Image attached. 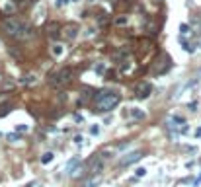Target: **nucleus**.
I'll return each mask as SVG.
<instances>
[{
    "label": "nucleus",
    "instance_id": "obj_1",
    "mask_svg": "<svg viewBox=\"0 0 201 187\" xmlns=\"http://www.w3.org/2000/svg\"><path fill=\"white\" fill-rule=\"evenodd\" d=\"M2 29L6 35L10 37H16V39H27L33 35V27L27 22H23L20 18H6L2 22Z\"/></svg>",
    "mask_w": 201,
    "mask_h": 187
},
{
    "label": "nucleus",
    "instance_id": "obj_2",
    "mask_svg": "<svg viewBox=\"0 0 201 187\" xmlns=\"http://www.w3.org/2000/svg\"><path fill=\"white\" fill-rule=\"evenodd\" d=\"M121 101V96L117 92H110V90H102L94 96V111L98 113H106L112 111L117 103Z\"/></svg>",
    "mask_w": 201,
    "mask_h": 187
},
{
    "label": "nucleus",
    "instance_id": "obj_3",
    "mask_svg": "<svg viewBox=\"0 0 201 187\" xmlns=\"http://www.w3.org/2000/svg\"><path fill=\"white\" fill-rule=\"evenodd\" d=\"M137 98H141V99H145V98H148L150 96V92H152V86H150V82H139L137 84Z\"/></svg>",
    "mask_w": 201,
    "mask_h": 187
},
{
    "label": "nucleus",
    "instance_id": "obj_4",
    "mask_svg": "<svg viewBox=\"0 0 201 187\" xmlns=\"http://www.w3.org/2000/svg\"><path fill=\"white\" fill-rule=\"evenodd\" d=\"M141 156H143V152L141 150H135V152H131V154H127V156H123L121 160H119V166H131V164H135V162H139L141 160Z\"/></svg>",
    "mask_w": 201,
    "mask_h": 187
},
{
    "label": "nucleus",
    "instance_id": "obj_5",
    "mask_svg": "<svg viewBox=\"0 0 201 187\" xmlns=\"http://www.w3.org/2000/svg\"><path fill=\"white\" fill-rule=\"evenodd\" d=\"M57 76H59L61 86H65V84H68V82L72 80V68H63L61 72H57Z\"/></svg>",
    "mask_w": 201,
    "mask_h": 187
},
{
    "label": "nucleus",
    "instance_id": "obj_6",
    "mask_svg": "<svg viewBox=\"0 0 201 187\" xmlns=\"http://www.w3.org/2000/svg\"><path fill=\"white\" fill-rule=\"evenodd\" d=\"M76 31H78L76 25H67V27H65V35H67V39H74V37H76Z\"/></svg>",
    "mask_w": 201,
    "mask_h": 187
},
{
    "label": "nucleus",
    "instance_id": "obj_7",
    "mask_svg": "<svg viewBox=\"0 0 201 187\" xmlns=\"http://www.w3.org/2000/svg\"><path fill=\"white\" fill-rule=\"evenodd\" d=\"M127 22H129V16H125V14H121V16H117V18L113 20V23H115L117 27H123V25H127Z\"/></svg>",
    "mask_w": 201,
    "mask_h": 187
},
{
    "label": "nucleus",
    "instance_id": "obj_8",
    "mask_svg": "<svg viewBox=\"0 0 201 187\" xmlns=\"http://www.w3.org/2000/svg\"><path fill=\"white\" fill-rule=\"evenodd\" d=\"M51 53H53V57H61L63 53H65V47L59 45V43H55L53 47H51Z\"/></svg>",
    "mask_w": 201,
    "mask_h": 187
},
{
    "label": "nucleus",
    "instance_id": "obj_9",
    "mask_svg": "<svg viewBox=\"0 0 201 187\" xmlns=\"http://www.w3.org/2000/svg\"><path fill=\"white\" fill-rule=\"evenodd\" d=\"M53 158H55V154H53V152H45V154L41 156V164H43V166L51 164V162H53Z\"/></svg>",
    "mask_w": 201,
    "mask_h": 187
},
{
    "label": "nucleus",
    "instance_id": "obj_10",
    "mask_svg": "<svg viewBox=\"0 0 201 187\" xmlns=\"http://www.w3.org/2000/svg\"><path fill=\"white\" fill-rule=\"evenodd\" d=\"M47 29H49V35H51V39H57V35H59V33H57L59 25H57V23H51V25H49Z\"/></svg>",
    "mask_w": 201,
    "mask_h": 187
},
{
    "label": "nucleus",
    "instance_id": "obj_11",
    "mask_svg": "<svg viewBox=\"0 0 201 187\" xmlns=\"http://www.w3.org/2000/svg\"><path fill=\"white\" fill-rule=\"evenodd\" d=\"M82 174H84V168H82V166H78V168H72V170H70V176H72V177H80Z\"/></svg>",
    "mask_w": 201,
    "mask_h": 187
},
{
    "label": "nucleus",
    "instance_id": "obj_12",
    "mask_svg": "<svg viewBox=\"0 0 201 187\" xmlns=\"http://www.w3.org/2000/svg\"><path fill=\"white\" fill-rule=\"evenodd\" d=\"M131 115H133L135 119H143V117H145V113H143L141 109H137V107H133V109H131Z\"/></svg>",
    "mask_w": 201,
    "mask_h": 187
},
{
    "label": "nucleus",
    "instance_id": "obj_13",
    "mask_svg": "<svg viewBox=\"0 0 201 187\" xmlns=\"http://www.w3.org/2000/svg\"><path fill=\"white\" fill-rule=\"evenodd\" d=\"M98 181H100V177H98V176H94L92 179H88V181L84 183V187H94L96 183H98Z\"/></svg>",
    "mask_w": 201,
    "mask_h": 187
},
{
    "label": "nucleus",
    "instance_id": "obj_14",
    "mask_svg": "<svg viewBox=\"0 0 201 187\" xmlns=\"http://www.w3.org/2000/svg\"><path fill=\"white\" fill-rule=\"evenodd\" d=\"M76 162H78V158H72V160H68V164H67V172H70L74 166H76Z\"/></svg>",
    "mask_w": 201,
    "mask_h": 187
},
{
    "label": "nucleus",
    "instance_id": "obj_15",
    "mask_svg": "<svg viewBox=\"0 0 201 187\" xmlns=\"http://www.w3.org/2000/svg\"><path fill=\"white\" fill-rule=\"evenodd\" d=\"M135 176H137V177H145V176H146V170H145V168H137Z\"/></svg>",
    "mask_w": 201,
    "mask_h": 187
},
{
    "label": "nucleus",
    "instance_id": "obj_16",
    "mask_svg": "<svg viewBox=\"0 0 201 187\" xmlns=\"http://www.w3.org/2000/svg\"><path fill=\"white\" fill-rule=\"evenodd\" d=\"M180 31L182 33H190V25H188V23H182V25H180Z\"/></svg>",
    "mask_w": 201,
    "mask_h": 187
},
{
    "label": "nucleus",
    "instance_id": "obj_17",
    "mask_svg": "<svg viewBox=\"0 0 201 187\" xmlns=\"http://www.w3.org/2000/svg\"><path fill=\"white\" fill-rule=\"evenodd\" d=\"M8 140L10 142H16V140H20V136L18 134H8Z\"/></svg>",
    "mask_w": 201,
    "mask_h": 187
},
{
    "label": "nucleus",
    "instance_id": "obj_18",
    "mask_svg": "<svg viewBox=\"0 0 201 187\" xmlns=\"http://www.w3.org/2000/svg\"><path fill=\"white\" fill-rule=\"evenodd\" d=\"M16 131H20V132H25V131H27V125H18V127H16Z\"/></svg>",
    "mask_w": 201,
    "mask_h": 187
},
{
    "label": "nucleus",
    "instance_id": "obj_19",
    "mask_svg": "<svg viewBox=\"0 0 201 187\" xmlns=\"http://www.w3.org/2000/svg\"><path fill=\"white\" fill-rule=\"evenodd\" d=\"M104 70H106V66H104V65H98V66H96V72H100V74H104Z\"/></svg>",
    "mask_w": 201,
    "mask_h": 187
},
{
    "label": "nucleus",
    "instance_id": "obj_20",
    "mask_svg": "<svg viewBox=\"0 0 201 187\" xmlns=\"http://www.w3.org/2000/svg\"><path fill=\"white\" fill-rule=\"evenodd\" d=\"M90 132H92V134H98V132H100V127H98V125H96V127H92V129H90Z\"/></svg>",
    "mask_w": 201,
    "mask_h": 187
},
{
    "label": "nucleus",
    "instance_id": "obj_21",
    "mask_svg": "<svg viewBox=\"0 0 201 187\" xmlns=\"http://www.w3.org/2000/svg\"><path fill=\"white\" fill-rule=\"evenodd\" d=\"M74 121H76V123H82V121H84V117H82V115H74Z\"/></svg>",
    "mask_w": 201,
    "mask_h": 187
},
{
    "label": "nucleus",
    "instance_id": "obj_22",
    "mask_svg": "<svg viewBox=\"0 0 201 187\" xmlns=\"http://www.w3.org/2000/svg\"><path fill=\"white\" fill-rule=\"evenodd\" d=\"M174 121H176V123H184V117H180V115H176V117H174Z\"/></svg>",
    "mask_w": 201,
    "mask_h": 187
},
{
    "label": "nucleus",
    "instance_id": "obj_23",
    "mask_svg": "<svg viewBox=\"0 0 201 187\" xmlns=\"http://www.w3.org/2000/svg\"><path fill=\"white\" fill-rule=\"evenodd\" d=\"M67 2H68V0H57V6H65Z\"/></svg>",
    "mask_w": 201,
    "mask_h": 187
},
{
    "label": "nucleus",
    "instance_id": "obj_24",
    "mask_svg": "<svg viewBox=\"0 0 201 187\" xmlns=\"http://www.w3.org/2000/svg\"><path fill=\"white\" fill-rule=\"evenodd\" d=\"M195 136H197V138H199V136H201V127H199V129H197V131H195Z\"/></svg>",
    "mask_w": 201,
    "mask_h": 187
},
{
    "label": "nucleus",
    "instance_id": "obj_25",
    "mask_svg": "<svg viewBox=\"0 0 201 187\" xmlns=\"http://www.w3.org/2000/svg\"><path fill=\"white\" fill-rule=\"evenodd\" d=\"M25 187H33V183H27V185H25Z\"/></svg>",
    "mask_w": 201,
    "mask_h": 187
}]
</instances>
